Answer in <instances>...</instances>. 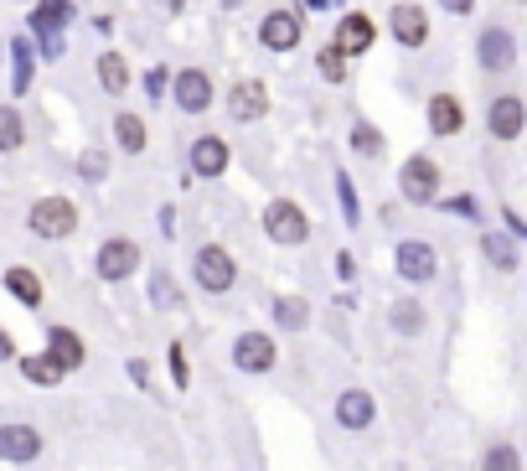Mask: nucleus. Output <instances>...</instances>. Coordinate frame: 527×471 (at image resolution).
I'll list each match as a JSON object with an SVG mask.
<instances>
[{"label":"nucleus","mask_w":527,"mask_h":471,"mask_svg":"<svg viewBox=\"0 0 527 471\" xmlns=\"http://www.w3.org/2000/svg\"><path fill=\"white\" fill-rule=\"evenodd\" d=\"M310 6H316V11H331V6H336V0H310Z\"/></svg>","instance_id":"36"},{"label":"nucleus","mask_w":527,"mask_h":471,"mask_svg":"<svg viewBox=\"0 0 527 471\" xmlns=\"http://www.w3.org/2000/svg\"><path fill=\"white\" fill-rule=\"evenodd\" d=\"M21 373L31 378V384H42V389H52L57 378H62V368L47 358V352H42V358H21Z\"/></svg>","instance_id":"26"},{"label":"nucleus","mask_w":527,"mask_h":471,"mask_svg":"<svg viewBox=\"0 0 527 471\" xmlns=\"http://www.w3.org/2000/svg\"><path fill=\"white\" fill-rule=\"evenodd\" d=\"M398 187L409 202H429L434 192H440V166H434L429 156H414V161H403L398 171Z\"/></svg>","instance_id":"6"},{"label":"nucleus","mask_w":527,"mask_h":471,"mask_svg":"<svg viewBox=\"0 0 527 471\" xmlns=\"http://www.w3.org/2000/svg\"><path fill=\"white\" fill-rule=\"evenodd\" d=\"M78 171H83V176H104V156H99V151H93V156H88V161H83Z\"/></svg>","instance_id":"33"},{"label":"nucleus","mask_w":527,"mask_h":471,"mask_svg":"<svg viewBox=\"0 0 527 471\" xmlns=\"http://www.w3.org/2000/svg\"><path fill=\"white\" fill-rule=\"evenodd\" d=\"M434 270H440V259H434V249L429 244H398V275L403 280H414V285H424V280H434Z\"/></svg>","instance_id":"15"},{"label":"nucleus","mask_w":527,"mask_h":471,"mask_svg":"<svg viewBox=\"0 0 527 471\" xmlns=\"http://www.w3.org/2000/svg\"><path fill=\"white\" fill-rule=\"evenodd\" d=\"M316 68L331 78V83H341V78H347V57H341L336 47H321V57H316Z\"/></svg>","instance_id":"29"},{"label":"nucleus","mask_w":527,"mask_h":471,"mask_svg":"<svg viewBox=\"0 0 527 471\" xmlns=\"http://www.w3.org/2000/svg\"><path fill=\"white\" fill-rule=\"evenodd\" d=\"M264 233L274 244H305L310 239V223H305V213L295 208L290 197H279V202H269L264 208Z\"/></svg>","instance_id":"3"},{"label":"nucleus","mask_w":527,"mask_h":471,"mask_svg":"<svg viewBox=\"0 0 527 471\" xmlns=\"http://www.w3.org/2000/svg\"><path fill=\"white\" fill-rule=\"evenodd\" d=\"M476 52H481V68H486V73H507V68H517V42H512L507 26H486L481 42H476Z\"/></svg>","instance_id":"5"},{"label":"nucleus","mask_w":527,"mask_h":471,"mask_svg":"<svg viewBox=\"0 0 527 471\" xmlns=\"http://www.w3.org/2000/svg\"><path fill=\"white\" fill-rule=\"evenodd\" d=\"M99 83H104V94H124V88H130V63H124L119 52H104L99 57Z\"/></svg>","instance_id":"21"},{"label":"nucleus","mask_w":527,"mask_h":471,"mask_svg":"<svg viewBox=\"0 0 527 471\" xmlns=\"http://www.w3.org/2000/svg\"><path fill=\"white\" fill-rule=\"evenodd\" d=\"M6 290L21 301V306H42V275H31L26 264H16V270H6Z\"/></svg>","instance_id":"20"},{"label":"nucleus","mask_w":527,"mask_h":471,"mask_svg":"<svg viewBox=\"0 0 527 471\" xmlns=\"http://www.w3.org/2000/svg\"><path fill=\"white\" fill-rule=\"evenodd\" d=\"M223 166H228V140L202 135V140L192 145V171H197V176H223Z\"/></svg>","instance_id":"18"},{"label":"nucleus","mask_w":527,"mask_h":471,"mask_svg":"<svg viewBox=\"0 0 527 471\" xmlns=\"http://www.w3.org/2000/svg\"><path fill=\"white\" fill-rule=\"evenodd\" d=\"M440 6H445V11H455V16H465V11L476 6V0H440Z\"/></svg>","instance_id":"35"},{"label":"nucleus","mask_w":527,"mask_h":471,"mask_svg":"<svg viewBox=\"0 0 527 471\" xmlns=\"http://www.w3.org/2000/svg\"><path fill=\"white\" fill-rule=\"evenodd\" d=\"M21 140H26V125H21V109H11V104H0V151H21Z\"/></svg>","instance_id":"23"},{"label":"nucleus","mask_w":527,"mask_h":471,"mask_svg":"<svg viewBox=\"0 0 527 471\" xmlns=\"http://www.w3.org/2000/svg\"><path fill=\"white\" fill-rule=\"evenodd\" d=\"M233 363H238L243 373H269V368H274V337L243 332V337L233 342Z\"/></svg>","instance_id":"13"},{"label":"nucleus","mask_w":527,"mask_h":471,"mask_svg":"<svg viewBox=\"0 0 527 471\" xmlns=\"http://www.w3.org/2000/svg\"><path fill=\"white\" fill-rule=\"evenodd\" d=\"M352 145H357V156H378L383 151V135L372 130V125H357L352 130Z\"/></svg>","instance_id":"30"},{"label":"nucleus","mask_w":527,"mask_h":471,"mask_svg":"<svg viewBox=\"0 0 527 471\" xmlns=\"http://www.w3.org/2000/svg\"><path fill=\"white\" fill-rule=\"evenodd\" d=\"M372 37H378V26H372L367 16H357V11H352V16H341L336 42H331V47H336L341 57H357V52H367V47H372Z\"/></svg>","instance_id":"14"},{"label":"nucleus","mask_w":527,"mask_h":471,"mask_svg":"<svg viewBox=\"0 0 527 471\" xmlns=\"http://www.w3.org/2000/svg\"><path fill=\"white\" fill-rule=\"evenodd\" d=\"M388 26H393V37L403 47H424L429 42V16H424V6H409V0H398V6L388 11Z\"/></svg>","instance_id":"11"},{"label":"nucleus","mask_w":527,"mask_h":471,"mask_svg":"<svg viewBox=\"0 0 527 471\" xmlns=\"http://www.w3.org/2000/svg\"><path fill=\"white\" fill-rule=\"evenodd\" d=\"M486 125H491V135H496V140H517V135L527 130V104H522L517 94H502V99L491 104Z\"/></svg>","instance_id":"12"},{"label":"nucleus","mask_w":527,"mask_h":471,"mask_svg":"<svg viewBox=\"0 0 527 471\" xmlns=\"http://www.w3.org/2000/svg\"><path fill=\"white\" fill-rule=\"evenodd\" d=\"M171 88H176V109L181 114H207L212 109V78L202 68H181Z\"/></svg>","instance_id":"4"},{"label":"nucleus","mask_w":527,"mask_h":471,"mask_svg":"<svg viewBox=\"0 0 527 471\" xmlns=\"http://www.w3.org/2000/svg\"><path fill=\"white\" fill-rule=\"evenodd\" d=\"M300 32H305V26H300L295 11H269L264 26H259V42H264L269 52H295V47H300Z\"/></svg>","instance_id":"8"},{"label":"nucleus","mask_w":527,"mask_h":471,"mask_svg":"<svg viewBox=\"0 0 527 471\" xmlns=\"http://www.w3.org/2000/svg\"><path fill=\"white\" fill-rule=\"evenodd\" d=\"M114 135H119V145H124L130 156H140V151H145V120H140V114L124 109L119 120H114Z\"/></svg>","instance_id":"22"},{"label":"nucleus","mask_w":527,"mask_h":471,"mask_svg":"<svg viewBox=\"0 0 527 471\" xmlns=\"http://www.w3.org/2000/svg\"><path fill=\"white\" fill-rule=\"evenodd\" d=\"M42 456V430H31V425H0V461H37Z\"/></svg>","instance_id":"10"},{"label":"nucleus","mask_w":527,"mask_h":471,"mask_svg":"<svg viewBox=\"0 0 527 471\" xmlns=\"http://www.w3.org/2000/svg\"><path fill=\"white\" fill-rule=\"evenodd\" d=\"M481 249H486V259L496 264V270H517V249L507 244V233H486Z\"/></svg>","instance_id":"24"},{"label":"nucleus","mask_w":527,"mask_h":471,"mask_svg":"<svg viewBox=\"0 0 527 471\" xmlns=\"http://www.w3.org/2000/svg\"><path fill=\"white\" fill-rule=\"evenodd\" d=\"M47 358H52L62 373L83 368V337H78V332H68V327H52V332H47Z\"/></svg>","instance_id":"16"},{"label":"nucleus","mask_w":527,"mask_h":471,"mask_svg":"<svg viewBox=\"0 0 527 471\" xmlns=\"http://www.w3.org/2000/svg\"><path fill=\"white\" fill-rule=\"evenodd\" d=\"M336 420L347 425V430H362V425H372V394H362V389H347L336 399Z\"/></svg>","instance_id":"19"},{"label":"nucleus","mask_w":527,"mask_h":471,"mask_svg":"<svg viewBox=\"0 0 527 471\" xmlns=\"http://www.w3.org/2000/svg\"><path fill=\"white\" fill-rule=\"evenodd\" d=\"M460 125H465L460 99H455V94H434V99H429V130H434V135H460Z\"/></svg>","instance_id":"17"},{"label":"nucleus","mask_w":527,"mask_h":471,"mask_svg":"<svg viewBox=\"0 0 527 471\" xmlns=\"http://www.w3.org/2000/svg\"><path fill=\"white\" fill-rule=\"evenodd\" d=\"M171 373H176V384H186V352L171 347Z\"/></svg>","instance_id":"32"},{"label":"nucleus","mask_w":527,"mask_h":471,"mask_svg":"<svg viewBox=\"0 0 527 471\" xmlns=\"http://www.w3.org/2000/svg\"><path fill=\"white\" fill-rule=\"evenodd\" d=\"M481 471H522V456L512 446H491L486 461H481Z\"/></svg>","instance_id":"28"},{"label":"nucleus","mask_w":527,"mask_h":471,"mask_svg":"<svg viewBox=\"0 0 527 471\" xmlns=\"http://www.w3.org/2000/svg\"><path fill=\"white\" fill-rule=\"evenodd\" d=\"M26 223H31V233H42V239H68V233H78V208L68 197H42V202H31Z\"/></svg>","instance_id":"1"},{"label":"nucleus","mask_w":527,"mask_h":471,"mask_svg":"<svg viewBox=\"0 0 527 471\" xmlns=\"http://www.w3.org/2000/svg\"><path fill=\"white\" fill-rule=\"evenodd\" d=\"M192 275L202 290H212V296H223V290H233V275H238V264L223 244H202L197 259H192Z\"/></svg>","instance_id":"2"},{"label":"nucleus","mask_w":527,"mask_h":471,"mask_svg":"<svg viewBox=\"0 0 527 471\" xmlns=\"http://www.w3.org/2000/svg\"><path fill=\"white\" fill-rule=\"evenodd\" d=\"M6 358H16V342H11L6 327H0V363H6Z\"/></svg>","instance_id":"34"},{"label":"nucleus","mask_w":527,"mask_h":471,"mask_svg":"<svg viewBox=\"0 0 527 471\" xmlns=\"http://www.w3.org/2000/svg\"><path fill=\"white\" fill-rule=\"evenodd\" d=\"M269 109V88L259 83V78H238L233 88H228V114H233V120H259V114Z\"/></svg>","instance_id":"9"},{"label":"nucleus","mask_w":527,"mask_h":471,"mask_svg":"<svg viewBox=\"0 0 527 471\" xmlns=\"http://www.w3.org/2000/svg\"><path fill=\"white\" fill-rule=\"evenodd\" d=\"M274 316L285 321V327H305V321H310V306H305L300 296H279V301H274Z\"/></svg>","instance_id":"27"},{"label":"nucleus","mask_w":527,"mask_h":471,"mask_svg":"<svg viewBox=\"0 0 527 471\" xmlns=\"http://www.w3.org/2000/svg\"><path fill=\"white\" fill-rule=\"evenodd\" d=\"M93 270H99L104 280L135 275V270H140V244H135V239H109V244L99 249V259H93Z\"/></svg>","instance_id":"7"},{"label":"nucleus","mask_w":527,"mask_h":471,"mask_svg":"<svg viewBox=\"0 0 527 471\" xmlns=\"http://www.w3.org/2000/svg\"><path fill=\"white\" fill-rule=\"evenodd\" d=\"M341 208H347V218H357V192H352L347 176H341Z\"/></svg>","instance_id":"31"},{"label":"nucleus","mask_w":527,"mask_h":471,"mask_svg":"<svg viewBox=\"0 0 527 471\" xmlns=\"http://www.w3.org/2000/svg\"><path fill=\"white\" fill-rule=\"evenodd\" d=\"M393 327H398L403 337H419V332H424V306H419V301H398V306H393Z\"/></svg>","instance_id":"25"}]
</instances>
